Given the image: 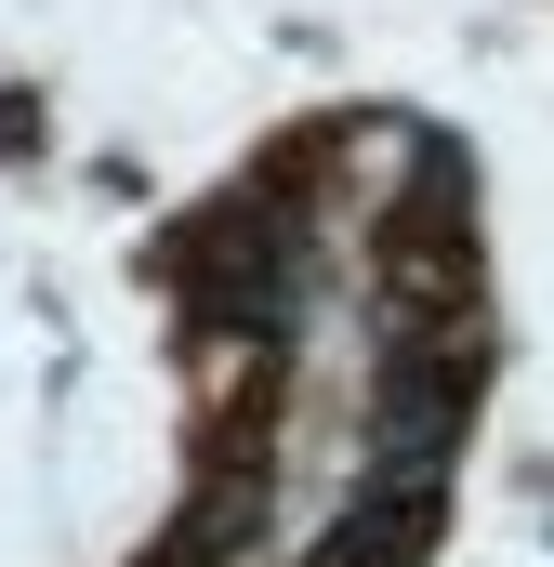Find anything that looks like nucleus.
Wrapping results in <instances>:
<instances>
[{
    "instance_id": "f257e3e1",
    "label": "nucleus",
    "mask_w": 554,
    "mask_h": 567,
    "mask_svg": "<svg viewBox=\"0 0 554 567\" xmlns=\"http://www.w3.org/2000/svg\"><path fill=\"white\" fill-rule=\"evenodd\" d=\"M185 278H198V317H265V303H277V251H265V225H212V238L185 251Z\"/></svg>"
}]
</instances>
